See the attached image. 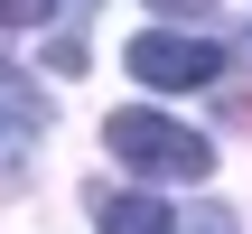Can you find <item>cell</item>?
Listing matches in <instances>:
<instances>
[{"instance_id": "6da1fadb", "label": "cell", "mask_w": 252, "mask_h": 234, "mask_svg": "<svg viewBox=\"0 0 252 234\" xmlns=\"http://www.w3.org/2000/svg\"><path fill=\"white\" fill-rule=\"evenodd\" d=\"M103 150L122 169H140V178H206L215 169V141L187 131V122H168V113H150V103H122L103 122Z\"/></svg>"}, {"instance_id": "7a4b0ae2", "label": "cell", "mask_w": 252, "mask_h": 234, "mask_svg": "<svg viewBox=\"0 0 252 234\" xmlns=\"http://www.w3.org/2000/svg\"><path fill=\"white\" fill-rule=\"evenodd\" d=\"M131 75L150 94H187V84H215L224 75V47L215 38H178V28H140L131 38Z\"/></svg>"}, {"instance_id": "3957f363", "label": "cell", "mask_w": 252, "mask_h": 234, "mask_svg": "<svg viewBox=\"0 0 252 234\" xmlns=\"http://www.w3.org/2000/svg\"><path fill=\"white\" fill-rule=\"evenodd\" d=\"M94 234H178V216L150 188H103L94 197Z\"/></svg>"}, {"instance_id": "277c9868", "label": "cell", "mask_w": 252, "mask_h": 234, "mask_svg": "<svg viewBox=\"0 0 252 234\" xmlns=\"http://www.w3.org/2000/svg\"><path fill=\"white\" fill-rule=\"evenodd\" d=\"M37 131H47V94L0 66V141H37Z\"/></svg>"}, {"instance_id": "5b68a950", "label": "cell", "mask_w": 252, "mask_h": 234, "mask_svg": "<svg viewBox=\"0 0 252 234\" xmlns=\"http://www.w3.org/2000/svg\"><path fill=\"white\" fill-rule=\"evenodd\" d=\"M178 234H243V225H234V206L206 197V206H187V225H178Z\"/></svg>"}, {"instance_id": "8992f818", "label": "cell", "mask_w": 252, "mask_h": 234, "mask_svg": "<svg viewBox=\"0 0 252 234\" xmlns=\"http://www.w3.org/2000/svg\"><path fill=\"white\" fill-rule=\"evenodd\" d=\"M47 75H84V38H75V28L47 38Z\"/></svg>"}, {"instance_id": "52a82bcc", "label": "cell", "mask_w": 252, "mask_h": 234, "mask_svg": "<svg viewBox=\"0 0 252 234\" xmlns=\"http://www.w3.org/2000/svg\"><path fill=\"white\" fill-rule=\"evenodd\" d=\"M19 19H56V0H0V28H19Z\"/></svg>"}, {"instance_id": "ba28073f", "label": "cell", "mask_w": 252, "mask_h": 234, "mask_svg": "<svg viewBox=\"0 0 252 234\" xmlns=\"http://www.w3.org/2000/svg\"><path fill=\"white\" fill-rule=\"evenodd\" d=\"M150 9H168V19H206L215 0H150Z\"/></svg>"}, {"instance_id": "9c48e42d", "label": "cell", "mask_w": 252, "mask_h": 234, "mask_svg": "<svg viewBox=\"0 0 252 234\" xmlns=\"http://www.w3.org/2000/svg\"><path fill=\"white\" fill-rule=\"evenodd\" d=\"M94 9H103V0H56V19H94Z\"/></svg>"}]
</instances>
